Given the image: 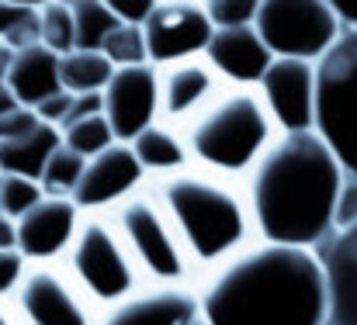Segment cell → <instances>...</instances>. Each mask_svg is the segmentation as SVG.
I'll return each instance as SVG.
<instances>
[{"mask_svg":"<svg viewBox=\"0 0 357 325\" xmlns=\"http://www.w3.org/2000/svg\"><path fill=\"white\" fill-rule=\"evenodd\" d=\"M260 242L319 253L340 228L344 173L316 132H281L243 177Z\"/></svg>","mask_w":357,"mask_h":325,"instance_id":"1","label":"cell"},{"mask_svg":"<svg viewBox=\"0 0 357 325\" xmlns=\"http://www.w3.org/2000/svg\"><path fill=\"white\" fill-rule=\"evenodd\" d=\"M208 325H326L319 253L253 242L198 284Z\"/></svg>","mask_w":357,"mask_h":325,"instance_id":"2","label":"cell"},{"mask_svg":"<svg viewBox=\"0 0 357 325\" xmlns=\"http://www.w3.org/2000/svg\"><path fill=\"white\" fill-rule=\"evenodd\" d=\"M146 187L167 215L170 228L177 232L198 274V284L215 267H222L226 260L257 242L243 180H226L198 166H188L181 173L149 180Z\"/></svg>","mask_w":357,"mask_h":325,"instance_id":"3","label":"cell"},{"mask_svg":"<svg viewBox=\"0 0 357 325\" xmlns=\"http://www.w3.org/2000/svg\"><path fill=\"white\" fill-rule=\"evenodd\" d=\"M181 132L191 166L226 180H243L257 166L264 149L278 138V128L257 87H226Z\"/></svg>","mask_w":357,"mask_h":325,"instance_id":"4","label":"cell"},{"mask_svg":"<svg viewBox=\"0 0 357 325\" xmlns=\"http://www.w3.org/2000/svg\"><path fill=\"white\" fill-rule=\"evenodd\" d=\"M312 132L326 142L344 173V225L357 215V28H344L333 49L316 63Z\"/></svg>","mask_w":357,"mask_h":325,"instance_id":"5","label":"cell"},{"mask_svg":"<svg viewBox=\"0 0 357 325\" xmlns=\"http://www.w3.org/2000/svg\"><path fill=\"white\" fill-rule=\"evenodd\" d=\"M63 270L70 280L84 291V298L105 312L132 298L139 287H146L139 267L132 263L121 235L115 232L108 215H84L77 225V235L63 256Z\"/></svg>","mask_w":357,"mask_h":325,"instance_id":"6","label":"cell"},{"mask_svg":"<svg viewBox=\"0 0 357 325\" xmlns=\"http://www.w3.org/2000/svg\"><path fill=\"white\" fill-rule=\"evenodd\" d=\"M112 225L121 235L132 263L139 267L146 284H188L198 287V274L177 239V232L170 228L167 215L160 212L156 198L149 194V187H142L139 194H132L128 201H121L112 212Z\"/></svg>","mask_w":357,"mask_h":325,"instance_id":"7","label":"cell"},{"mask_svg":"<svg viewBox=\"0 0 357 325\" xmlns=\"http://www.w3.org/2000/svg\"><path fill=\"white\" fill-rule=\"evenodd\" d=\"M253 28L274 59L302 63H319L344 35V21L326 0H260Z\"/></svg>","mask_w":357,"mask_h":325,"instance_id":"8","label":"cell"},{"mask_svg":"<svg viewBox=\"0 0 357 325\" xmlns=\"http://www.w3.org/2000/svg\"><path fill=\"white\" fill-rule=\"evenodd\" d=\"M10 312L21 325H98V308L59 263H28Z\"/></svg>","mask_w":357,"mask_h":325,"instance_id":"9","label":"cell"},{"mask_svg":"<svg viewBox=\"0 0 357 325\" xmlns=\"http://www.w3.org/2000/svg\"><path fill=\"white\" fill-rule=\"evenodd\" d=\"M212 21L198 0H160L142 24L149 66H170L184 59H202L212 42Z\"/></svg>","mask_w":357,"mask_h":325,"instance_id":"10","label":"cell"},{"mask_svg":"<svg viewBox=\"0 0 357 325\" xmlns=\"http://www.w3.org/2000/svg\"><path fill=\"white\" fill-rule=\"evenodd\" d=\"M146 173L125 142H112L105 152L84 163V173L70 194L80 215H112L121 201L146 187Z\"/></svg>","mask_w":357,"mask_h":325,"instance_id":"11","label":"cell"},{"mask_svg":"<svg viewBox=\"0 0 357 325\" xmlns=\"http://www.w3.org/2000/svg\"><path fill=\"white\" fill-rule=\"evenodd\" d=\"M257 94L281 132H312L316 125V63L274 59L257 84Z\"/></svg>","mask_w":357,"mask_h":325,"instance_id":"12","label":"cell"},{"mask_svg":"<svg viewBox=\"0 0 357 325\" xmlns=\"http://www.w3.org/2000/svg\"><path fill=\"white\" fill-rule=\"evenodd\" d=\"M222 90H226V84L215 77V70L205 63V56L202 59H184V63L160 66L156 70L160 121H167L174 128H188Z\"/></svg>","mask_w":357,"mask_h":325,"instance_id":"13","label":"cell"},{"mask_svg":"<svg viewBox=\"0 0 357 325\" xmlns=\"http://www.w3.org/2000/svg\"><path fill=\"white\" fill-rule=\"evenodd\" d=\"M105 101V121L112 125L115 142H132L142 128L160 121V101H156V70L146 66H121L101 90Z\"/></svg>","mask_w":357,"mask_h":325,"instance_id":"14","label":"cell"},{"mask_svg":"<svg viewBox=\"0 0 357 325\" xmlns=\"http://www.w3.org/2000/svg\"><path fill=\"white\" fill-rule=\"evenodd\" d=\"M98 325H208L198 287L188 284H146L132 298L105 308Z\"/></svg>","mask_w":357,"mask_h":325,"instance_id":"15","label":"cell"},{"mask_svg":"<svg viewBox=\"0 0 357 325\" xmlns=\"http://www.w3.org/2000/svg\"><path fill=\"white\" fill-rule=\"evenodd\" d=\"M80 218L70 198H42L14 221V249L24 263H63Z\"/></svg>","mask_w":357,"mask_h":325,"instance_id":"16","label":"cell"},{"mask_svg":"<svg viewBox=\"0 0 357 325\" xmlns=\"http://www.w3.org/2000/svg\"><path fill=\"white\" fill-rule=\"evenodd\" d=\"M326 277V325H357V215L319 249Z\"/></svg>","mask_w":357,"mask_h":325,"instance_id":"17","label":"cell"},{"mask_svg":"<svg viewBox=\"0 0 357 325\" xmlns=\"http://www.w3.org/2000/svg\"><path fill=\"white\" fill-rule=\"evenodd\" d=\"M205 63L226 87H257L267 66L274 63L271 49L260 42L257 28H215L205 49Z\"/></svg>","mask_w":357,"mask_h":325,"instance_id":"18","label":"cell"},{"mask_svg":"<svg viewBox=\"0 0 357 325\" xmlns=\"http://www.w3.org/2000/svg\"><path fill=\"white\" fill-rule=\"evenodd\" d=\"M3 87L10 90V97L21 108L35 111L42 101H49L52 94L63 90V84H59V56L49 52L42 42L38 45H28V49H17L10 56Z\"/></svg>","mask_w":357,"mask_h":325,"instance_id":"19","label":"cell"},{"mask_svg":"<svg viewBox=\"0 0 357 325\" xmlns=\"http://www.w3.org/2000/svg\"><path fill=\"white\" fill-rule=\"evenodd\" d=\"M128 149L139 159L146 180H160V177H170V173H181V170L191 166L184 132L167 125V121H153L149 128H142L128 142Z\"/></svg>","mask_w":357,"mask_h":325,"instance_id":"20","label":"cell"},{"mask_svg":"<svg viewBox=\"0 0 357 325\" xmlns=\"http://www.w3.org/2000/svg\"><path fill=\"white\" fill-rule=\"evenodd\" d=\"M63 145V135L59 128L38 121L28 135L21 138H10V142H0V173H14V177H28V180H38L49 156Z\"/></svg>","mask_w":357,"mask_h":325,"instance_id":"21","label":"cell"},{"mask_svg":"<svg viewBox=\"0 0 357 325\" xmlns=\"http://www.w3.org/2000/svg\"><path fill=\"white\" fill-rule=\"evenodd\" d=\"M112 73H115V66L101 52L73 49V52L59 56V84L66 94H101L105 84L112 80Z\"/></svg>","mask_w":357,"mask_h":325,"instance_id":"22","label":"cell"},{"mask_svg":"<svg viewBox=\"0 0 357 325\" xmlns=\"http://www.w3.org/2000/svg\"><path fill=\"white\" fill-rule=\"evenodd\" d=\"M73 10V38H77V49L84 52H101L105 38L112 35V28L119 24L115 14L101 3V0H84Z\"/></svg>","mask_w":357,"mask_h":325,"instance_id":"23","label":"cell"},{"mask_svg":"<svg viewBox=\"0 0 357 325\" xmlns=\"http://www.w3.org/2000/svg\"><path fill=\"white\" fill-rule=\"evenodd\" d=\"M84 163H87L84 156H77L73 149L59 145V149L49 156V163H45V170H42V177H38L45 198H70L73 187H77V180H80V173H84Z\"/></svg>","mask_w":357,"mask_h":325,"instance_id":"24","label":"cell"},{"mask_svg":"<svg viewBox=\"0 0 357 325\" xmlns=\"http://www.w3.org/2000/svg\"><path fill=\"white\" fill-rule=\"evenodd\" d=\"M38 42L56 52V56H66L77 49V38H73V10L66 3H56L49 0L42 10H38Z\"/></svg>","mask_w":357,"mask_h":325,"instance_id":"25","label":"cell"},{"mask_svg":"<svg viewBox=\"0 0 357 325\" xmlns=\"http://www.w3.org/2000/svg\"><path fill=\"white\" fill-rule=\"evenodd\" d=\"M0 45H7L10 52L38 45V10L0 0Z\"/></svg>","mask_w":357,"mask_h":325,"instance_id":"26","label":"cell"},{"mask_svg":"<svg viewBox=\"0 0 357 325\" xmlns=\"http://www.w3.org/2000/svg\"><path fill=\"white\" fill-rule=\"evenodd\" d=\"M59 135H63V145H66V149H73V152H77V156H84V159H91V156L105 152V149L115 142L112 125L105 121V114H94V118H87V121H77V125L63 128Z\"/></svg>","mask_w":357,"mask_h":325,"instance_id":"27","label":"cell"},{"mask_svg":"<svg viewBox=\"0 0 357 325\" xmlns=\"http://www.w3.org/2000/svg\"><path fill=\"white\" fill-rule=\"evenodd\" d=\"M101 56L121 70V66H146L149 59H146V42H142V28H135V24H115L112 28V35L105 38V45H101Z\"/></svg>","mask_w":357,"mask_h":325,"instance_id":"28","label":"cell"},{"mask_svg":"<svg viewBox=\"0 0 357 325\" xmlns=\"http://www.w3.org/2000/svg\"><path fill=\"white\" fill-rule=\"evenodd\" d=\"M42 198H45V191H42L38 180L0 173V215H7L10 221H17L28 208H35Z\"/></svg>","mask_w":357,"mask_h":325,"instance_id":"29","label":"cell"},{"mask_svg":"<svg viewBox=\"0 0 357 325\" xmlns=\"http://www.w3.org/2000/svg\"><path fill=\"white\" fill-rule=\"evenodd\" d=\"M198 3L208 14L212 28H246L260 10V0H198Z\"/></svg>","mask_w":357,"mask_h":325,"instance_id":"30","label":"cell"},{"mask_svg":"<svg viewBox=\"0 0 357 325\" xmlns=\"http://www.w3.org/2000/svg\"><path fill=\"white\" fill-rule=\"evenodd\" d=\"M24 270H28V263H24V256L17 249H0V301L14 298Z\"/></svg>","mask_w":357,"mask_h":325,"instance_id":"31","label":"cell"},{"mask_svg":"<svg viewBox=\"0 0 357 325\" xmlns=\"http://www.w3.org/2000/svg\"><path fill=\"white\" fill-rule=\"evenodd\" d=\"M101 3L115 14V21L142 28V24H146V17L156 10V3H160V0H101Z\"/></svg>","mask_w":357,"mask_h":325,"instance_id":"32","label":"cell"},{"mask_svg":"<svg viewBox=\"0 0 357 325\" xmlns=\"http://www.w3.org/2000/svg\"><path fill=\"white\" fill-rule=\"evenodd\" d=\"M38 125V114L31 108H10L3 118H0V142H10V138H21V135H28L31 128Z\"/></svg>","mask_w":357,"mask_h":325,"instance_id":"33","label":"cell"},{"mask_svg":"<svg viewBox=\"0 0 357 325\" xmlns=\"http://www.w3.org/2000/svg\"><path fill=\"white\" fill-rule=\"evenodd\" d=\"M94 114H105V101H101V94H73L70 114H66V121L59 125V132H63V128H70V125H77V121H87V118H94Z\"/></svg>","mask_w":357,"mask_h":325,"instance_id":"34","label":"cell"},{"mask_svg":"<svg viewBox=\"0 0 357 325\" xmlns=\"http://www.w3.org/2000/svg\"><path fill=\"white\" fill-rule=\"evenodd\" d=\"M70 104H73V94L59 90V94H52L49 101H42V104L35 108V114H38V121H45V125L59 128V125L66 121V114H70Z\"/></svg>","mask_w":357,"mask_h":325,"instance_id":"35","label":"cell"},{"mask_svg":"<svg viewBox=\"0 0 357 325\" xmlns=\"http://www.w3.org/2000/svg\"><path fill=\"white\" fill-rule=\"evenodd\" d=\"M333 10H337V17L344 21V28H357V0H326Z\"/></svg>","mask_w":357,"mask_h":325,"instance_id":"36","label":"cell"},{"mask_svg":"<svg viewBox=\"0 0 357 325\" xmlns=\"http://www.w3.org/2000/svg\"><path fill=\"white\" fill-rule=\"evenodd\" d=\"M0 249H14V221L0 215Z\"/></svg>","mask_w":357,"mask_h":325,"instance_id":"37","label":"cell"},{"mask_svg":"<svg viewBox=\"0 0 357 325\" xmlns=\"http://www.w3.org/2000/svg\"><path fill=\"white\" fill-rule=\"evenodd\" d=\"M10 108H17V101H14V97H10V90L0 84V118H3V114H7Z\"/></svg>","mask_w":357,"mask_h":325,"instance_id":"38","label":"cell"},{"mask_svg":"<svg viewBox=\"0 0 357 325\" xmlns=\"http://www.w3.org/2000/svg\"><path fill=\"white\" fill-rule=\"evenodd\" d=\"M10 56H14V52H10L7 45H0V84H3V77H7V66H10Z\"/></svg>","mask_w":357,"mask_h":325,"instance_id":"39","label":"cell"},{"mask_svg":"<svg viewBox=\"0 0 357 325\" xmlns=\"http://www.w3.org/2000/svg\"><path fill=\"white\" fill-rule=\"evenodd\" d=\"M0 325H21L17 319H14V312H10V305H3L0 301Z\"/></svg>","mask_w":357,"mask_h":325,"instance_id":"40","label":"cell"},{"mask_svg":"<svg viewBox=\"0 0 357 325\" xmlns=\"http://www.w3.org/2000/svg\"><path fill=\"white\" fill-rule=\"evenodd\" d=\"M10 3H17V7H31V10H42L49 0H10Z\"/></svg>","mask_w":357,"mask_h":325,"instance_id":"41","label":"cell"},{"mask_svg":"<svg viewBox=\"0 0 357 325\" xmlns=\"http://www.w3.org/2000/svg\"><path fill=\"white\" fill-rule=\"evenodd\" d=\"M56 3H66V7H77V3H84V0H56Z\"/></svg>","mask_w":357,"mask_h":325,"instance_id":"42","label":"cell"}]
</instances>
